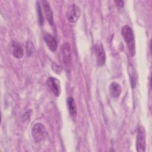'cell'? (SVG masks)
<instances>
[{
  "label": "cell",
  "mask_w": 152,
  "mask_h": 152,
  "mask_svg": "<svg viewBox=\"0 0 152 152\" xmlns=\"http://www.w3.org/2000/svg\"><path fill=\"white\" fill-rule=\"evenodd\" d=\"M124 39L128 46V49L131 56H134L135 53L134 35L132 29L129 26H124L121 30Z\"/></svg>",
  "instance_id": "1"
},
{
  "label": "cell",
  "mask_w": 152,
  "mask_h": 152,
  "mask_svg": "<svg viewBox=\"0 0 152 152\" xmlns=\"http://www.w3.org/2000/svg\"><path fill=\"white\" fill-rule=\"evenodd\" d=\"M46 133L45 127L41 123L35 124L32 128V137L36 142H40L43 141L45 138Z\"/></svg>",
  "instance_id": "2"
},
{
  "label": "cell",
  "mask_w": 152,
  "mask_h": 152,
  "mask_svg": "<svg viewBox=\"0 0 152 152\" xmlns=\"http://www.w3.org/2000/svg\"><path fill=\"white\" fill-rule=\"evenodd\" d=\"M81 15L80 8L75 4H69L66 11L68 20L71 23H75Z\"/></svg>",
  "instance_id": "3"
},
{
  "label": "cell",
  "mask_w": 152,
  "mask_h": 152,
  "mask_svg": "<svg viewBox=\"0 0 152 152\" xmlns=\"http://www.w3.org/2000/svg\"><path fill=\"white\" fill-rule=\"evenodd\" d=\"M145 132L144 127L140 126L138 131L137 140H136V149L140 152H144L145 151Z\"/></svg>",
  "instance_id": "4"
},
{
  "label": "cell",
  "mask_w": 152,
  "mask_h": 152,
  "mask_svg": "<svg viewBox=\"0 0 152 152\" xmlns=\"http://www.w3.org/2000/svg\"><path fill=\"white\" fill-rule=\"evenodd\" d=\"M47 84L55 96H58L61 93V86L59 80L53 77H49L47 80Z\"/></svg>",
  "instance_id": "5"
},
{
  "label": "cell",
  "mask_w": 152,
  "mask_h": 152,
  "mask_svg": "<svg viewBox=\"0 0 152 152\" xmlns=\"http://www.w3.org/2000/svg\"><path fill=\"white\" fill-rule=\"evenodd\" d=\"M94 50L97 57V64L100 66H103L106 61V55L103 46L101 44L96 45L94 46Z\"/></svg>",
  "instance_id": "6"
},
{
  "label": "cell",
  "mask_w": 152,
  "mask_h": 152,
  "mask_svg": "<svg viewBox=\"0 0 152 152\" xmlns=\"http://www.w3.org/2000/svg\"><path fill=\"white\" fill-rule=\"evenodd\" d=\"M61 50L63 55V59L64 63L66 65H68L71 62V54L70 46L68 43H65L61 47Z\"/></svg>",
  "instance_id": "7"
},
{
  "label": "cell",
  "mask_w": 152,
  "mask_h": 152,
  "mask_svg": "<svg viewBox=\"0 0 152 152\" xmlns=\"http://www.w3.org/2000/svg\"><path fill=\"white\" fill-rule=\"evenodd\" d=\"M43 8L46 17V18L50 24V26H53L54 21H53V15L50 7L49 5V2L47 1H42Z\"/></svg>",
  "instance_id": "8"
},
{
  "label": "cell",
  "mask_w": 152,
  "mask_h": 152,
  "mask_svg": "<svg viewBox=\"0 0 152 152\" xmlns=\"http://www.w3.org/2000/svg\"><path fill=\"white\" fill-rule=\"evenodd\" d=\"M45 41L48 47V48L51 51H55L57 48V41L55 38L49 33H46L44 36Z\"/></svg>",
  "instance_id": "9"
},
{
  "label": "cell",
  "mask_w": 152,
  "mask_h": 152,
  "mask_svg": "<svg viewBox=\"0 0 152 152\" xmlns=\"http://www.w3.org/2000/svg\"><path fill=\"white\" fill-rule=\"evenodd\" d=\"M121 91H122L121 87L118 83L116 82H113L110 84L109 91L112 97L113 98L118 97L121 93Z\"/></svg>",
  "instance_id": "10"
},
{
  "label": "cell",
  "mask_w": 152,
  "mask_h": 152,
  "mask_svg": "<svg viewBox=\"0 0 152 152\" xmlns=\"http://www.w3.org/2000/svg\"><path fill=\"white\" fill-rule=\"evenodd\" d=\"M11 52L12 55L17 59L22 58L24 55V50L23 48L16 43H13L11 46Z\"/></svg>",
  "instance_id": "11"
},
{
  "label": "cell",
  "mask_w": 152,
  "mask_h": 152,
  "mask_svg": "<svg viewBox=\"0 0 152 152\" xmlns=\"http://www.w3.org/2000/svg\"><path fill=\"white\" fill-rule=\"evenodd\" d=\"M67 106L71 115L75 116L77 115V106L73 97H68L67 98Z\"/></svg>",
  "instance_id": "12"
},
{
  "label": "cell",
  "mask_w": 152,
  "mask_h": 152,
  "mask_svg": "<svg viewBox=\"0 0 152 152\" xmlns=\"http://www.w3.org/2000/svg\"><path fill=\"white\" fill-rule=\"evenodd\" d=\"M37 10L39 23H40V25H42L43 23V16L42 15V11H41L40 4L38 2H37Z\"/></svg>",
  "instance_id": "13"
},
{
  "label": "cell",
  "mask_w": 152,
  "mask_h": 152,
  "mask_svg": "<svg viewBox=\"0 0 152 152\" xmlns=\"http://www.w3.org/2000/svg\"><path fill=\"white\" fill-rule=\"evenodd\" d=\"M26 50H27V53L28 56H30L33 53L34 46L32 44V43L30 41L27 42L26 43Z\"/></svg>",
  "instance_id": "14"
},
{
  "label": "cell",
  "mask_w": 152,
  "mask_h": 152,
  "mask_svg": "<svg viewBox=\"0 0 152 152\" xmlns=\"http://www.w3.org/2000/svg\"><path fill=\"white\" fill-rule=\"evenodd\" d=\"M52 68L53 69L54 72L56 74H60L61 72V71H62L61 67L60 66L56 65V64H53Z\"/></svg>",
  "instance_id": "15"
},
{
  "label": "cell",
  "mask_w": 152,
  "mask_h": 152,
  "mask_svg": "<svg viewBox=\"0 0 152 152\" xmlns=\"http://www.w3.org/2000/svg\"><path fill=\"white\" fill-rule=\"evenodd\" d=\"M115 3L119 8H122L124 5V2L123 1H116Z\"/></svg>",
  "instance_id": "16"
}]
</instances>
